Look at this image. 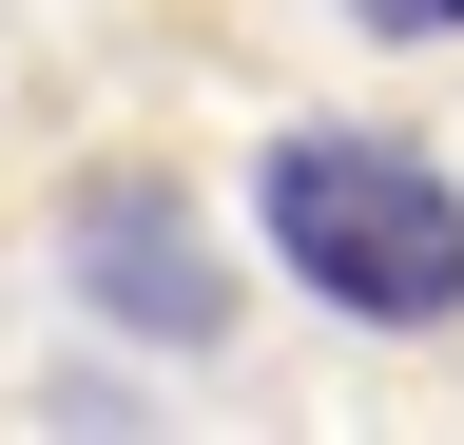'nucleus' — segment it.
Instances as JSON below:
<instances>
[{
    "label": "nucleus",
    "mask_w": 464,
    "mask_h": 445,
    "mask_svg": "<svg viewBox=\"0 0 464 445\" xmlns=\"http://www.w3.org/2000/svg\"><path fill=\"white\" fill-rule=\"evenodd\" d=\"M252 233L348 329H464V175L406 155V136H368V117H290L252 155Z\"/></svg>",
    "instance_id": "obj_1"
},
{
    "label": "nucleus",
    "mask_w": 464,
    "mask_h": 445,
    "mask_svg": "<svg viewBox=\"0 0 464 445\" xmlns=\"http://www.w3.org/2000/svg\"><path fill=\"white\" fill-rule=\"evenodd\" d=\"M58 252H78V310L136 329V349H213V329H232V252H213V213L174 175H78Z\"/></svg>",
    "instance_id": "obj_2"
},
{
    "label": "nucleus",
    "mask_w": 464,
    "mask_h": 445,
    "mask_svg": "<svg viewBox=\"0 0 464 445\" xmlns=\"http://www.w3.org/2000/svg\"><path fill=\"white\" fill-rule=\"evenodd\" d=\"M368 39H464V0H348Z\"/></svg>",
    "instance_id": "obj_3"
}]
</instances>
